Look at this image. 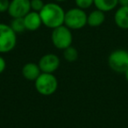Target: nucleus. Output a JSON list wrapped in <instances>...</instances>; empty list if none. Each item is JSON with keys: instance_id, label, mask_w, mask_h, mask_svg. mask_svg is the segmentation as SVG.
I'll return each instance as SVG.
<instances>
[{"instance_id": "nucleus-4", "label": "nucleus", "mask_w": 128, "mask_h": 128, "mask_svg": "<svg viewBox=\"0 0 128 128\" xmlns=\"http://www.w3.org/2000/svg\"><path fill=\"white\" fill-rule=\"evenodd\" d=\"M88 14L78 7L71 8L65 12L64 25L70 30H80L87 25Z\"/></svg>"}, {"instance_id": "nucleus-20", "label": "nucleus", "mask_w": 128, "mask_h": 128, "mask_svg": "<svg viewBox=\"0 0 128 128\" xmlns=\"http://www.w3.org/2000/svg\"><path fill=\"white\" fill-rule=\"evenodd\" d=\"M119 6H128V0H118Z\"/></svg>"}, {"instance_id": "nucleus-21", "label": "nucleus", "mask_w": 128, "mask_h": 128, "mask_svg": "<svg viewBox=\"0 0 128 128\" xmlns=\"http://www.w3.org/2000/svg\"><path fill=\"white\" fill-rule=\"evenodd\" d=\"M124 78H126V80L128 82V70H126V72H124Z\"/></svg>"}, {"instance_id": "nucleus-15", "label": "nucleus", "mask_w": 128, "mask_h": 128, "mask_svg": "<svg viewBox=\"0 0 128 128\" xmlns=\"http://www.w3.org/2000/svg\"><path fill=\"white\" fill-rule=\"evenodd\" d=\"M10 26L12 27V29L16 34H22V32H24L25 31H26L23 18H12L11 23H10Z\"/></svg>"}, {"instance_id": "nucleus-3", "label": "nucleus", "mask_w": 128, "mask_h": 128, "mask_svg": "<svg viewBox=\"0 0 128 128\" xmlns=\"http://www.w3.org/2000/svg\"><path fill=\"white\" fill-rule=\"evenodd\" d=\"M72 30L65 25H62L53 29L51 34V41L54 46L59 50L66 49L67 48L72 46L73 42V34Z\"/></svg>"}, {"instance_id": "nucleus-22", "label": "nucleus", "mask_w": 128, "mask_h": 128, "mask_svg": "<svg viewBox=\"0 0 128 128\" xmlns=\"http://www.w3.org/2000/svg\"><path fill=\"white\" fill-rule=\"evenodd\" d=\"M54 1L55 3H62V2H65V1H66V0H54Z\"/></svg>"}, {"instance_id": "nucleus-9", "label": "nucleus", "mask_w": 128, "mask_h": 128, "mask_svg": "<svg viewBox=\"0 0 128 128\" xmlns=\"http://www.w3.org/2000/svg\"><path fill=\"white\" fill-rule=\"evenodd\" d=\"M23 20L26 31H30V32L37 31L42 25L40 15V12H37L31 11L24 17Z\"/></svg>"}, {"instance_id": "nucleus-11", "label": "nucleus", "mask_w": 128, "mask_h": 128, "mask_svg": "<svg viewBox=\"0 0 128 128\" xmlns=\"http://www.w3.org/2000/svg\"><path fill=\"white\" fill-rule=\"evenodd\" d=\"M114 22L118 28L128 29V6H119L114 14Z\"/></svg>"}, {"instance_id": "nucleus-19", "label": "nucleus", "mask_w": 128, "mask_h": 128, "mask_svg": "<svg viewBox=\"0 0 128 128\" xmlns=\"http://www.w3.org/2000/svg\"><path fill=\"white\" fill-rule=\"evenodd\" d=\"M6 60L3 56L0 55V75L6 70Z\"/></svg>"}, {"instance_id": "nucleus-13", "label": "nucleus", "mask_w": 128, "mask_h": 128, "mask_svg": "<svg viewBox=\"0 0 128 128\" xmlns=\"http://www.w3.org/2000/svg\"><path fill=\"white\" fill-rule=\"evenodd\" d=\"M94 6L96 9H98L104 12L113 11L118 6V0H94Z\"/></svg>"}, {"instance_id": "nucleus-16", "label": "nucleus", "mask_w": 128, "mask_h": 128, "mask_svg": "<svg viewBox=\"0 0 128 128\" xmlns=\"http://www.w3.org/2000/svg\"><path fill=\"white\" fill-rule=\"evenodd\" d=\"M75 3L76 4V7L84 11L94 6V0H75Z\"/></svg>"}, {"instance_id": "nucleus-12", "label": "nucleus", "mask_w": 128, "mask_h": 128, "mask_svg": "<svg viewBox=\"0 0 128 128\" xmlns=\"http://www.w3.org/2000/svg\"><path fill=\"white\" fill-rule=\"evenodd\" d=\"M105 21V12L98 9L93 10L88 14L87 25L91 27H98Z\"/></svg>"}, {"instance_id": "nucleus-14", "label": "nucleus", "mask_w": 128, "mask_h": 128, "mask_svg": "<svg viewBox=\"0 0 128 128\" xmlns=\"http://www.w3.org/2000/svg\"><path fill=\"white\" fill-rule=\"evenodd\" d=\"M63 58L68 62H74L78 59V51L73 46H70L63 50Z\"/></svg>"}, {"instance_id": "nucleus-10", "label": "nucleus", "mask_w": 128, "mask_h": 128, "mask_svg": "<svg viewBox=\"0 0 128 128\" xmlns=\"http://www.w3.org/2000/svg\"><path fill=\"white\" fill-rule=\"evenodd\" d=\"M22 76L27 81H34L39 77L41 72L39 67V64L35 62H27L22 68Z\"/></svg>"}, {"instance_id": "nucleus-2", "label": "nucleus", "mask_w": 128, "mask_h": 128, "mask_svg": "<svg viewBox=\"0 0 128 128\" xmlns=\"http://www.w3.org/2000/svg\"><path fill=\"white\" fill-rule=\"evenodd\" d=\"M34 87L39 94L42 96H51L58 89V80L54 74L41 73L34 81Z\"/></svg>"}, {"instance_id": "nucleus-6", "label": "nucleus", "mask_w": 128, "mask_h": 128, "mask_svg": "<svg viewBox=\"0 0 128 128\" xmlns=\"http://www.w3.org/2000/svg\"><path fill=\"white\" fill-rule=\"evenodd\" d=\"M108 65L113 71L124 74L128 70V51L116 49L108 57Z\"/></svg>"}, {"instance_id": "nucleus-18", "label": "nucleus", "mask_w": 128, "mask_h": 128, "mask_svg": "<svg viewBox=\"0 0 128 128\" xmlns=\"http://www.w3.org/2000/svg\"><path fill=\"white\" fill-rule=\"evenodd\" d=\"M10 6V0H0V13L8 12Z\"/></svg>"}, {"instance_id": "nucleus-8", "label": "nucleus", "mask_w": 128, "mask_h": 128, "mask_svg": "<svg viewBox=\"0 0 128 128\" xmlns=\"http://www.w3.org/2000/svg\"><path fill=\"white\" fill-rule=\"evenodd\" d=\"M31 12L30 0H11L8 14L12 18H24Z\"/></svg>"}, {"instance_id": "nucleus-17", "label": "nucleus", "mask_w": 128, "mask_h": 128, "mask_svg": "<svg viewBox=\"0 0 128 128\" xmlns=\"http://www.w3.org/2000/svg\"><path fill=\"white\" fill-rule=\"evenodd\" d=\"M45 4H46L43 2V0H30L31 11L40 12L43 9Z\"/></svg>"}, {"instance_id": "nucleus-7", "label": "nucleus", "mask_w": 128, "mask_h": 128, "mask_svg": "<svg viewBox=\"0 0 128 128\" xmlns=\"http://www.w3.org/2000/svg\"><path fill=\"white\" fill-rule=\"evenodd\" d=\"M39 67L43 73L54 74L60 67V60L55 54H46L39 60Z\"/></svg>"}, {"instance_id": "nucleus-1", "label": "nucleus", "mask_w": 128, "mask_h": 128, "mask_svg": "<svg viewBox=\"0 0 128 128\" xmlns=\"http://www.w3.org/2000/svg\"><path fill=\"white\" fill-rule=\"evenodd\" d=\"M65 12H66L58 3H48L40 12L42 25L50 29H54L64 25Z\"/></svg>"}, {"instance_id": "nucleus-5", "label": "nucleus", "mask_w": 128, "mask_h": 128, "mask_svg": "<svg viewBox=\"0 0 128 128\" xmlns=\"http://www.w3.org/2000/svg\"><path fill=\"white\" fill-rule=\"evenodd\" d=\"M17 45V34L10 25L0 23V54L12 52Z\"/></svg>"}]
</instances>
